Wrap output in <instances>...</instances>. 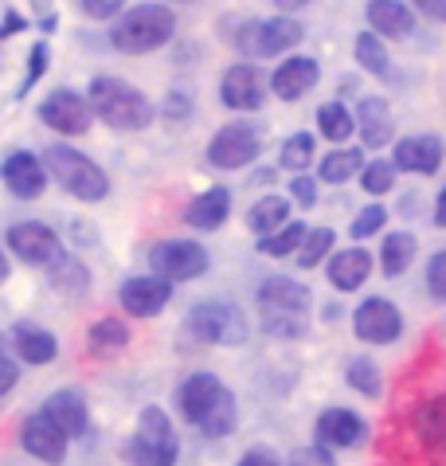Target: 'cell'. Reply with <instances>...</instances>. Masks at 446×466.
Here are the masks:
<instances>
[{
	"label": "cell",
	"instance_id": "cell-1",
	"mask_svg": "<svg viewBox=\"0 0 446 466\" xmlns=\"http://www.w3.org/2000/svg\"><path fill=\"white\" fill-rule=\"evenodd\" d=\"M86 106H90L95 118H102L110 129H122V134L146 129L157 118L153 102L141 95L137 86H129L126 79H114V75H98V79H90Z\"/></svg>",
	"mask_w": 446,
	"mask_h": 466
},
{
	"label": "cell",
	"instance_id": "cell-2",
	"mask_svg": "<svg viewBox=\"0 0 446 466\" xmlns=\"http://www.w3.org/2000/svg\"><path fill=\"white\" fill-rule=\"evenodd\" d=\"M177 32V16L173 8L165 5H137L126 8L122 16L114 20L110 28V44L122 51V56H149V51L165 47Z\"/></svg>",
	"mask_w": 446,
	"mask_h": 466
},
{
	"label": "cell",
	"instance_id": "cell-3",
	"mask_svg": "<svg viewBox=\"0 0 446 466\" xmlns=\"http://www.w3.org/2000/svg\"><path fill=\"white\" fill-rule=\"evenodd\" d=\"M44 169H47L51 180H59V188L71 192L75 200L95 204V200H102L110 192V177L102 173L86 153H78L71 146H51L44 153Z\"/></svg>",
	"mask_w": 446,
	"mask_h": 466
},
{
	"label": "cell",
	"instance_id": "cell-4",
	"mask_svg": "<svg viewBox=\"0 0 446 466\" xmlns=\"http://www.w3.org/2000/svg\"><path fill=\"white\" fill-rule=\"evenodd\" d=\"M306 40V28L301 20L290 16H267V20H243L239 28L231 32V44L239 56L251 59H270V56H286Z\"/></svg>",
	"mask_w": 446,
	"mask_h": 466
},
{
	"label": "cell",
	"instance_id": "cell-5",
	"mask_svg": "<svg viewBox=\"0 0 446 466\" xmlns=\"http://www.w3.org/2000/svg\"><path fill=\"white\" fill-rule=\"evenodd\" d=\"M185 329L204 345H243L251 338V321L231 302H196L185 318Z\"/></svg>",
	"mask_w": 446,
	"mask_h": 466
},
{
	"label": "cell",
	"instance_id": "cell-6",
	"mask_svg": "<svg viewBox=\"0 0 446 466\" xmlns=\"http://www.w3.org/2000/svg\"><path fill=\"white\" fill-rule=\"evenodd\" d=\"M208 263H212V258H208L204 243H192V239H161V243H153V251H149L153 279H165L168 287L208 275Z\"/></svg>",
	"mask_w": 446,
	"mask_h": 466
},
{
	"label": "cell",
	"instance_id": "cell-7",
	"mask_svg": "<svg viewBox=\"0 0 446 466\" xmlns=\"http://www.w3.org/2000/svg\"><path fill=\"white\" fill-rule=\"evenodd\" d=\"M262 153V134L251 122H228L223 129H216L212 141H208V165L216 169H243Z\"/></svg>",
	"mask_w": 446,
	"mask_h": 466
},
{
	"label": "cell",
	"instance_id": "cell-8",
	"mask_svg": "<svg viewBox=\"0 0 446 466\" xmlns=\"http://www.w3.org/2000/svg\"><path fill=\"white\" fill-rule=\"evenodd\" d=\"M352 333L369 345H396L403 338V314L391 298H364V302L352 309Z\"/></svg>",
	"mask_w": 446,
	"mask_h": 466
},
{
	"label": "cell",
	"instance_id": "cell-9",
	"mask_svg": "<svg viewBox=\"0 0 446 466\" xmlns=\"http://www.w3.org/2000/svg\"><path fill=\"white\" fill-rule=\"evenodd\" d=\"M255 302H258V318H309L313 290L298 279L270 275L255 290Z\"/></svg>",
	"mask_w": 446,
	"mask_h": 466
},
{
	"label": "cell",
	"instance_id": "cell-10",
	"mask_svg": "<svg viewBox=\"0 0 446 466\" xmlns=\"http://www.w3.org/2000/svg\"><path fill=\"white\" fill-rule=\"evenodd\" d=\"M5 243H8L12 255L24 258V263H32V267H56L63 258L59 236L47 224H39V219H20V224H12Z\"/></svg>",
	"mask_w": 446,
	"mask_h": 466
},
{
	"label": "cell",
	"instance_id": "cell-11",
	"mask_svg": "<svg viewBox=\"0 0 446 466\" xmlns=\"http://www.w3.org/2000/svg\"><path fill=\"white\" fill-rule=\"evenodd\" d=\"M219 102L239 114L262 110V102H267V75L255 63H231L219 79Z\"/></svg>",
	"mask_w": 446,
	"mask_h": 466
},
{
	"label": "cell",
	"instance_id": "cell-12",
	"mask_svg": "<svg viewBox=\"0 0 446 466\" xmlns=\"http://www.w3.org/2000/svg\"><path fill=\"white\" fill-rule=\"evenodd\" d=\"M313 435H318L321 451H349V447H360L364 439H369V420L357 416V411L349 408H325L318 420H313Z\"/></svg>",
	"mask_w": 446,
	"mask_h": 466
},
{
	"label": "cell",
	"instance_id": "cell-13",
	"mask_svg": "<svg viewBox=\"0 0 446 466\" xmlns=\"http://www.w3.org/2000/svg\"><path fill=\"white\" fill-rule=\"evenodd\" d=\"M223 396H228V384L216 372H192L177 384V408L192 427H204V420L212 416Z\"/></svg>",
	"mask_w": 446,
	"mask_h": 466
},
{
	"label": "cell",
	"instance_id": "cell-14",
	"mask_svg": "<svg viewBox=\"0 0 446 466\" xmlns=\"http://www.w3.org/2000/svg\"><path fill=\"white\" fill-rule=\"evenodd\" d=\"M39 118H44V126L59 129V134L78 137L90 129V106L75 90H51V95L39 102Z\"/></svg>",
	"mask_w": 446,
	"mask_h": 466
},
{
	"label": "cell",
	"instance_id": "cell-15",
	"mask_svg": "<svg viewBox=\"0 0 446 466\" xmlns=\"http://www.w3.org/2000/svg\"><path fill=\"white\" fill-rule=\"evenodd\" d=\"M442 157H446V149H442V137H435V134L400 137L396 149H391V165H396L400 173H419V177H435Z\"/></svg>",
	"mask_w": 446,
	"mask_h": 466
},
{
	"label": "cell",
	"instance_id": "cell-16",
	"mask_svg": "<svg viewBox=\"0 0 446 466\" xmlns=\"http://www.w3.org/2000/svg\"><path fill=\"white\" fill-rule=\"evenodd\" d=\"M20 443H24L28 455L59 466L63 459H67V443H71V439L63 435V427L56 420H47L44 411H35V416H28V420H24V427H20Z\"/></svg>",
	"mask_w": 446,
	"mask_h": 466
},
{
	"label": "cell",
	"instance_id": "cell-17",
	"mask_svg": "<svg viewBox=\"0 0 446 466\" xmlns=\"http://www.w3.org/2000/svg\"><path fill=\"white\" fill-rule=\"evenodd\" d=\"M168 298H173V287H168L165 279H153V275L126 279L122 287H117V302H122V309L134 318H157L168 306Z\"/></svg>",
	"mask_w": 446,
	"mask_h": 466
},
{
	"label": "cell",
	"instance_id": "cell-18",
	"mask_svg": "<svg viewBox=\"0 0 446 466\" xmlns=\"http://www.w3.org/2000/svg\"><path fill=\"white\" fill-rule=\"evenodd\" d=\"M318 79H321L318 59H309V56H290V59H282L279 67H274V75L267 79V86L274 90V98L298 102V98H306L309 90L318 86Z\"/></svg>",
	"mask_w": 446,
	"mask_h": 466
},
{
	"label": "cell",
	"instance_id": "cell-19",
	"mask_svg": "<svg viewBox=\"0 0 446 466\" xmlns=\"http://www.w3.org/2000/svg\"><path fill=\"white\" fill-rule=\"evenodd\" d=\"M352 122H357V134H360V146L364 149H384L391 134H396V118H391V106L388 98H360L357 110H352Z\"/></svg>",
	"mask_w": 446,
	"mask_h": 466
},
{
	"label": "cell",
	"instance_id": "cell-20",
	"mask_svg": "<svg viewBox=\"0 0 446 466\" xmlns=\"http://www.w3.org/2000/svg\"><path fill=\"white\" fill-rule=\"evenodd\" d=\"M411 431L427 455H446V392L419 400L411 411Z\"/></svg>",
	"mask_w": 446,
	"mask_h": 466
},
{
	"label": "cell",
	"instance_id": "cell-21",
	"mask_svg": "<svg viewBox=\"0 0 446 466\" xmlns=\"http://www.w3.org/2000/svg\"><path fill=\"white\" fill-rule=\"evenodd\" d=\"M364 20L372 24V35L380 40H408L415 32V8L403 5V0H372L369 8H364Z\"/></svg>",
	"mask_w": 446,
	"mask_h": 466
},
{
	"label": "cell",
	"instance_id": "cell-22",
	"mask_svg": "<svg viewBox=\"0 0 446 466\" xmlns=\"http://www.w3.org/2000/svg\"><path fill=\"white\" fill-rule=\"evenodd\" d=\"M0 177H5V188L20 200H35L39 192L47 188V169L32 153H12V157L0 165Z\"/></svg>",
	"mask_w": 446,
	"mask_h": 466
},
{
	"label": "cell",
	"instance_id": "cell-23",
	"mask_svg": "<svg viewBox=\"0 0 446 466\" xmlns=\"http://www.w3.org/2000/svg\"><path fill=\"white\" fill-rule=\"evenodd\" d=\"M325 275H329V282H333L340 294H352V290H360L364 282H369V275H372V255L364 251V248H345V251L329 255V267H325Z\"/></svg>",
	"mask_w": 446,
	"mask_h": 466
},
{
	"label": "cell",
	"instance_id": "cell-24",
	"mask_svg": "<svg viewBox=\"0 0 446 466\" xmlns=\"http://www.w3.org/2000/svg\"><path fill=\"white\" fill-rule=\"evenodd\" d=\"M228 216H231V188H223V185L200 192L185 208L188 228H196V231H219L228 224Z\"/></svg>",
	"mask_w": 446,
	"mask_h": 466
},
{
	"label": "cell",
	"instance_id": "cell-25",
	"mask_svg": "<svg viewBox=\"0 0 446 466\" xmlns=\"http://www.w3.org/2000/svg\"><path fill=\"white\" fill-rule=\"evenodd\" d=\"M44 416L56 420L63 427V435L75 439V435H86L90 427V411H86V400L75 392V388H63V392H51L47 404H44Z\"/></svg>",
	"mask_w": 446,
	"mask_h": 466
},
{
	"label": "cell",
	"instance_id": "cell-26",
	"mask_svg": "<svg viewBox=\"0 0 446 466\" xmlns=\"http://www.w3.org/2000/svg\"><path fill=\"white\" fill-rule=\"evenodd\" d=\"M12 345H16L20 360H28V365H47V360H56V349H59L56 338L44 326H32V321H16Z\"/></svg>",
	"mask_w": 446,
	"mask_h": 466
},
{
	"label": "cell",
	"instance_id": "cell-27",
	"mask_svg": "<svg viewBox=\"0 0 446 466\" xmlns=\"http://www.w3.org/2000/svg\"><path fill=\"white\" fill-rule=\"evenodd\" d=\"M180 455V439H149V435H137L126 443V459L134 466H173Z\"/></svg>",
	"mask_w": 446,
	"mask_h": 466
},
{
	"label": "cell",
	"instance_id": "cell-28",
	"mask_svg": "<svg viewBox=\"0 0 446 466\" xmlns=\"http://www.w3.org/2000/svg\"><path fill=\"white\" fill-rule=\"evenodd\" d=\"M290 212H294V204L286 200V197H262L251 204V212H247V228L255 231V236H274L279 228L290 224Z\"/></svg>",
	"mask_w": 446,
	"mask_h": 466
},
{
	"label": "cell",
	"instance_id": "cell-29",
	"mask_svg": "<svg viewBox=\"0 0 446 466\" xmlns=\"http://www.w3.org/2000/svg\"><path fill=\"white\" fill-rule=\"evenodd\" d=\"M419 251V239L411 231H388V239L380 243V267H384L388 279H400L403 270L411 267V258Z\"/></svg>",
	"mask_w": 446,
	"mask_h": 466
},
{
	"label": "cell",
	"instance_id": "cell-30",
	"mask_svg": "<svg viewBox=\"0 0 446 466\" xmlns=\"http://www.w3.org/2000/svg\"><path fill=\"white\" fill-rule=\"evenodd\" d=\"M364 169V149H329L318 165V180L325 185H345V180L360 177Z\"/></svg>",
	"mask_w": 446,
	"mask_h": 466
},
{
	"label": "cell",
	"instance_id": "cell-31",
	"mask_svg": "<svg viewBox=\"0 0 446 466\" xmlns=\"http://www.w3.org/2000/svg\"><path fill=\"white\" fill-rule=\"evenodd\" d=\"M318 134L325 141H337V146H345V141L357 134V122H352V110L345 106V102H325V106H318Z\"/></svg>",
	"mask_w": 446,
	"mask_h": 466
},
{
	"label": "cell",
	"instance_id": "cell-32",
	"mask_svg": "<svg viewBox=\"0 0 446 466\" xmlns=\"http://www.w3.org/2000/svg\"><path fill=\"white\" fill-rule=\"evenodd\" d=\"M352 56H357V63L372 75V79H388L391 59H388V44L380 40V35H372V32H357V40H352Z\"/></svg>",
	"mask_w": 446,
	"mask_h": 466
},
{
	"label": "cell",
	"instance_id": "cell-33",
	"mask_svg": "<svg viewBox=\"0 0 446 466\" xmlns=\"http://www.w3.org/2000/svg\"><path fill=\"white\" fill-rule=\"evenodd\" d=\"M306 224L301 219H290L286 228H279L274 236H262L258 243H255V251L258 255H267V258H290V255H298L301 251V239H306Z\"/></svg>",
	"mask_w": 446,
	"mask_h": 466
},
{
	"label": "cell",
	"instance_id": "cell-34",
	"mask_svg": "<svg viewBox=\"0 0 446 466\" xmlns=\"http://www.w3.org/2000/svg\"><path fill=\"white\" fill-rule=\"evenodd\" d=\"M345 384L352 388V392L376 400L380 392H384V372H380V365L372 357H352L345 365Z\"/></svg>",
	"mask_w": 446,
	"mask_h": 466
},
{
	"label": "cell",
	"instance_id": "cell-35",
	"mask_svg": "<svg viewBox=\"0 0 446 466\" xmlns=\"http://www.w3.org/2000/svg\"><path fill=\"white\" fill-rule=\"evenodd\" d=\"M86 341H90V353L110 357V353H122V349L129 345V329H126L117 318H102V321H95V326H90Z\"/></svg>",
	"mask_w": 446,
	"mask_h": 466
},
{
	"label": "cell",
	"instance_id": "cell-36",
	"mask_svg": "<svg viewBox=\"0 0 446 466\" xmlns=\"http://www.w3.org/2000/svg\"><path fill=\"white\" fill-rule=\"evenodd\" d=\"M333 243H337V231H333V228H309L306 239H301V251H298V267H301V270L321 267L325 255L333 251Z\"/></svg>",
	"mask_w": 446,
	"mask_h": 466
},
{
	"label": "cell",
	"instance_id": "cell-37",
	"mask_svg": "<svg viewBox=\"0 0 446 466\" xmlns=\"http://www.w3.org/2000/svg\"><path fill=\"white\" fill-rule=\"evenodd\" d=\"M313 134H290L282 141V153H279V161H282V169H290L294 177H301L313 165Z\"/></svg>",
	"mask_w": 446,
	"mask_h": 466
},
{
	"label": "cell",
	"instance_id": "cell-38",
	"mask_svg": "<svg viewBox=\"0 0 446 466\" xmlns=\"http://www.w3.org/2000/svg\"><path fill=\"white\" fill-rule=\"evenodd\" d=\"M396 177H400V169H396V165H391L388 157L364 161V169H360V188L369 192V197H384V192L396 188Z\"/></svg>",
	"mask_w": 446,
	"mask_h": 466
},
{
	"label": "cell",
	"instance_id": "cell-39",
	"mask_svg": "<svg viewBox=\"0 0 446 466\" xmlns=\"http://www.w3.org/2000/svg\"><path fill=\"white\" fill-rule=\"evenodd\" d=\"M51 287L56 290H63V294H86V287H90V275H86V267L83 263H75V258H67L63 255L56 267H51Z\"/></svg>",
	"mask_w": 446,
	"mask_h": 466
},
{
	"label": "cell",
	"instance_id": "cell-40",
	"mask_svg": "<svg viewBox=\"0 0 446 466\" xmlns=\"http://www.w3.org/2000/svg\"><path fill=\"white\" fill-rule=\"evenodd\" d=\"M235 423H239V404H235V396H231V388H228V396L216 404V411L204 420L200 431L208 439H223V435H231L235 431Z\"/></svg>",
	"mask_w": 446,
	"mask_h": 466
},
{
	"label": "cell",
	"instance_id": "cell-41",
	"mask_svg": "<svg viewBox=\"0 0 446 466\" xmlns=\"http://www.w3.org/2000/svg\"><path fill=\"white\" fill-rule=\"evenodd\" d=\"M384 224H388V208H384V204H369V208H360L357 216H352L349 236H352V243L372 239L376 231H384Z\"/></svg>",
	"mask_w": 446,
	"mask_h": 466
},
{
	"label": "cell",
	"instance_id": "cell-42",
	"mask_svg": "<svg viewBox=\"0 0 446 466\" xmlns=\"http://www.w3.org/2000/svg\"><path fill=\"white\" fill-rule=\"evenodd\" d=\"M262 333L279 341H301L309 333V318H262Z\"/></svg>",
	"mask_w": 446,
	"mask_h": 466
},
{
	"label": "cell",
	"instance_id": "cell-43",
	"mask_svg": "<svg viewBox=\"0 0 446 466\" xmlns=\"http://www.w3.org/2000/svg\"><path fill=\"white\" fill-rule=\"evenodd\" d=\"M427 290H431L435 302H446V251L431 255V263H427Z\"/></svg>",
	"mask_w": 446,
	"mask_h": 466
},
{
	"label": "cell",
	"instance_id": "cell-44",
	"mask_svg": "<svg viewBox=\"0 0 446 466\" xmlns=\"http://www.w3.org/2000/svg\"><path fill=\"white\" fill-rule=\"evenodd\" d=\"M290 200L298 204V208H313L318 204V180L313 177H290Z\"/></svg>",
	"mask_w": 446,
	"mask_h": 466
},
{
	"label": "cell",
	"instance_id": "cell-45",
	"mask_svg": "<svg viewBox=\"0 0 446 466\" xmlns=\"http://www.w3.org/2000/svg\"><path fill=\"white\" fill-rule=\"evenodd\" d=\"M282 466H337V459L329 455V451H321V447H298Z\"/></svg>",
	"mask_w": 446,
	"mask_h": 466
},
{
	"label": "cell",
	"instance_id": "cell-46",
	"mask_svg": "<svg viewBox=\"0 0 446 466\" xmlns=\"http://www.w3.org/2000/svg\"><path fill=\"white\" fill-rule=\"evenodd\" d=\"M83 12L90 20H117L122 16V5L117 0H83Z\"/></svg>",
	"mask_w": 446,
	"mask_h": 466
},
{
	"label": "cell",
	"instance_id": "cell-47",
	"mask_svg": "<svg viewBox=\"0 0 446 466\" xmlns=\"http://www.w3.org/2000/svg\"><path fill=\"white\" fill-rule=\"evenodd\" d=\"M235 466H282V459H279V451L274 447H251Z\"/></svg>",
	"mask_w": 446,
	"mask_h": 466
},
{
	"label": "cell",
	"instance_id": "cell-48",
	"mask_svg": "<svg viewBox=\"0 0 446 466\" xmlns=\"http://www.w3.org/2000/svg\"><path fill=\"white\" fill-rule=\"evenodd\" d=\"M44 67H47V44H35L32 47V67H28V75H24V90H20V95H28V86L39 79V75H44Z\"/></svg>",
	"mask_w": 446,
	"mask_h": 466
},
{
	"label": "cell",
	"instance_id": "cell-49",
	"mask_svg": "<svg viewBox=\"0 0 446 466\" xmlns=\"http://www.w3.org/2000/svg\"><path fill=\"white\" fill-rule=\"evenodd\" d=\"M16 380H20V369H16V360L0 353V396H5V392H12V384H16Z\"/></svg>",
	"mask_w": 446,
	"mask_h": 466
},
{
	"label": "cell",
	"instance_id": "cell-50",
	"mask_svg": "<svg viewBox=\"0 0 446 466\" xmlns=\"http://www.w3.org/2000/svg\"><path fill=\"white\" fill-rule=\"evenodd\" d=\"M188 110H192V102L185 95H168L165 98V118H188Z\"/></svg>",
	"mask_w": 446,
	"mask_h": 466
},
{
	"label": "cell",
	"instance_id": "cell-51",
	"mask_svg": "<svg viewBox=\"0 0 446 466\" xmlns=\"http://www.w3.org/2000/svg\"><path fill=\"white\" fill-rule=\"evenodd\" d=\"M419 16H431V20L446 24V5H442V0H419Z\"/></svg>",
	"mask_w": 446,
	"mask_h": 466
},
{
	"label": "cell",
	"instance_id": "cell-52",
	"mask_svg": "<svg viewBox=\"0 0 446 466\" xmlns=\"http://www.w3.org/2000/svg\"><path fill=\"white\" fill-rule=\"evenodd\" d=\"M435 228H446V185L439 188V200H435Z\"/></svg>",
	"mask_w": 446,
	"mask_h": 466
},
{
	"label": "cell",
	"instance_id": "cell-53",
	"mask_svg": "<svg viewBox=\"0 0 446 466\" xmlns=\"http://www.w3.org/2000/svg\"><path fill=\"white\" fill-rule=\"evenodd\" d=\"M20 28H24V20H20V16H8L5 28H0V35H12V32H20Z\"/></svg>",
	"mask_w": 446,
	"mask_h": 466
},
{
	"label": "cell",
	"instance_id": "cell-54",
	"mask_svg": "<svg viewBox=\"0 0 446 466\" xmlns=\"http://www.w3.org/2000/svg\"><path fill=\"white\" fill-rule=\"evenodd\" d=\"M255 180H258V185H270V180H274V169H258Z\"/></svg>",
	"mask_w": 446,
	"mask_h": 466
},
{
	"label": "cell",
	"instance_id": "cell-55",
	"mask_svg": "<svg viewBox=\"0 0 446 466\" xmlns=\"http://www.w3.org/2000/svg\"><path fill=\"white\" fill-rule=\"evenodd\" d=\"M5 279H8V255L0 251V282H5Z\"/></svg>",
	"mask_w": 446,
	"mask_h": 466
},
{
	"label": "cell",
	"instance_id": "cell-56",
	"mask_svg": "<svg viewBox=\"0 0 446 466\" xmlns=\"http://www.w3.org/2000/svg\"><path fill=\"white\" fill-rule=\"evenodd\" d=\"M0 353H5V338H0Z\"/></svg>",
	"mask_w": 446,
	"mask_h": 466
}]
</instances>
